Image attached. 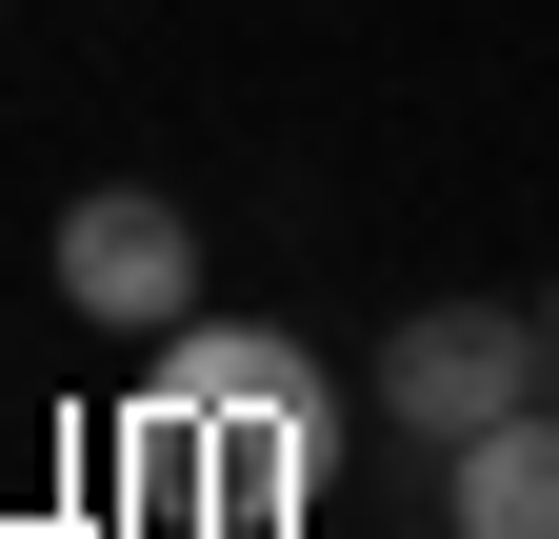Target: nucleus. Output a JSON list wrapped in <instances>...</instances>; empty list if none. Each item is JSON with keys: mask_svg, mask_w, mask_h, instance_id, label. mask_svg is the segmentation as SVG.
I'll return each mask as SVG.
<instances>
[{"mask_svg": "<svg viewBox=\"0 0 559 539\" xmlns=\"http://www.w3.org/2000/svg\"><path fill=\"white\" fill-rule=\"evenodd\" d=\"M140 459L200 480V519L280 539V519L320 500V459H340V380H320L300 340H260V320H180V340H160V420H140Z\"/></svg>", "mask_w": 559, "mask_h": 539, "instance_id": "nucleus-1", "label": "nucleus"}, {"mask_svg": "<svg viewBox=\"0 0 559 539\" xmlns=\"http://www.w3.org/2000/svg\"><path fill=\"white\" fill-rule=\"evenodd\" d=\"M539 380H559V320H539V300H419L400 340H380V420L460 459L479 420H520Z\"/></svg>", "mask_w": 559, "mask_h": 539, "instance_id": "nucleus-2", "label": "nucleus"}, {"mask_svg": "<svg viewBox=\"0 0 559 539\" xmlns=\"http://www.w3.org/2000/svg\"><path fill=\"white\" fill-rule=\"evenodd\" d=\"M60 300H81L100 340H180L200 320V220L160 180H81L60 200Z\"/></svg>", "mask_w": 559, "mask_h": 539, "instance_id": "nucleus-3", "label": "nucleus"}, {"mask_svg": "<svg viewBox=\"0 0 559 539\" xmlns=\"http://www.w3.org/2000/svg\"><path fill=\"white\" fill-rule=\"evenodd\" d=\"M440 519L460 539H559V399H520V420H479L440 459Z\"/></svg>", "mask_w": 559, "mask_h": 539, "instance_id": "nucleus-4", "label": "nucleus"}, {"mask_svg": "<svg viewBox=\"0 0 559 539\" xmlns=\"http://www.w3.org/2000/svg\"><path fill=\"white\" fill-rule=\"evenodd\" d=\"M539 320H559V300H539Z\"/></svg>", "mask_w": 559, "mask_h": 539, "instance_id": "nucleus-5", "label": "nucleus"}]
</instances>
